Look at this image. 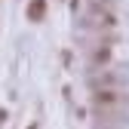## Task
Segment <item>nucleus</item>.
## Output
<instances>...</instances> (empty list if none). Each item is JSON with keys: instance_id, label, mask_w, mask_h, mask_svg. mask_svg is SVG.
Masks as SVG:
<instances>
[{"instance_id": "obj_1", "label": "nucleus", "mask_w": 129, "mask_h": 129, "mask_svg": "<svg viewBox=\"0 0 129 129\" xmlns=\"http://www.w3.org/2000/svg\"><path fill=\"white\" fill-rule=\"evenodd\" d=\"M92 105H95V111H99L102 117H108L111 111H120V108L126 105V99H123L120 89H114V86H102L99 92L92 95Z\"/></svg>"}, {"instance_id": "obj_2", "label": "nucleus", "mask_w": 129, "mask_h": 129, "mask_svg": "<svg viewBox=\"0 0 129 129\" xmlns=\"http://www.w3.org/2000/svg\"><path fill=\"white\" fill-rule=\"evenodd\" d=\"M43 9H46V3H43V0H34V3H31V19H40V15H43Z\"/></svg>"}, {"instance_id": "obj_3", "label": "nucleus", "mask_w": 129, "mask_h": 129, "mask_svg": "<svg viewBox=\"0 0 129 129\" xmlns=\"http://www.w3.org/2000/svg\"><path fill=\"white\" fill-rule=\"evenodd\" d=\"M3 120H6V114H3V111H0V123H3Z\"/></svg>"}]
</instances>
